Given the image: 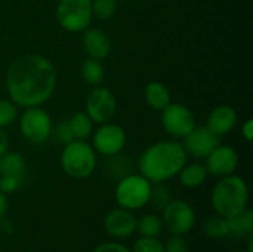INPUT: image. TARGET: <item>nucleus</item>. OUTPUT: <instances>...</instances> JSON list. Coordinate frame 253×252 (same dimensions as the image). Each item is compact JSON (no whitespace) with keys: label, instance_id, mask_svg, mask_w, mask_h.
I'll list each match as a JSON object with an SVG mask.
<instances>
[{"label":"nucleus","instance_id":"29","mask_svg":"<svg viewBox=\"0 0 253 252\" xmlns=\"http://www.w3.org/2000/svg\"><path fill=\"white\" fill-rule=\"evenodd\" d=\"M22 181L24 175H0V192L4 195H12L21 189Z\"/></svg>","mask_w":253,"mask_h":252},{"label":"nucleus","instance_id":"19","mask_svg":"<svg viewBox=\"0 0 253 252\" xmlns=\"http://www.w3.org/2000/svg\"><path fill=\"white\" fill-rule=\"evenodd\" d=\"M227 220L230 227V236L240 239L253 235V211L249 209V206Z\"/></svg>","mask_w":253,"mask_h":252},{"label":"nucleus","instance_id":"24","mask_svg":"<svg viewBox=\"0 0 253 252\" xmlns=\"http://www.w3.org/2000/svg\"><path fill=\"white\" fill-rule=\"evenodd\" d=\"M163 229L162 217L157 214H144L136 220V232L142 238H159Z\"/></svg>","mask_w":253,"mask_h":252},{"label":"nucleus","instance_id":"23","mask_svg":"<svg viewBox=\"0 0 253 252\" xmlns=\"http://www.w3.org/2000/svg\"><path fill=\"white\" fill-rule=\"evenodd\" d=\"M82 79L90 86H99L105 79V68L99 59L87 58L80 67Z\"/></svg>","mask_w":253,"mask_h":252},{"label":"nucleus","instance_id":"13","mask_svg":"<svg viewBox=\"0 0 253 252\" xmlns=\"http://www.w3.org/2000/svg\"><path fill=\"white\" fill-rule=\"evenodd\" d=\"M136 220L138 218L133 211L119 206L117 209H111L104 217V229L113 239H127L136 232Z\"/></svg>","mask_w":253,"mask_h":252},{"label":"nucleus","instance_id":"27","mask_svg":"<svg viewBox=\"0 0 253 252\" xmlns=\"http://www.w3.org/2000/svg\"><path fill=\"white\" fill-rule=\"evenodd\" d=\"M18 119V105L10 100H0V128L10 126Z\"/></svg>","mask_w":253,"mask_h":252},{"label":"nucleus","instance_id":"18","mask_svg":"<svg viewBox=\"0 0 253 252\" xmlns=\"http://www.w3.org/2000/svg\"><path fill=\"white\" fill-rule=\"evenodd\" d=\"M208 171L203 163H190L184 165L179 174L176 175L179 178V183L185 189H197L208 180Z\"/></svg>","mask_w":253,"mask_h":252},{"label":"nucleus","instance_id":"28","mask_svg":"<svg viewBox=\"0 0 253 252\" xmlns=\"http://www.w3.org/2000/svg\"><path fill=\"white\" fill-rule=\"evenodd\" d=\"M132 252H165L163 242H160L159 238H139L136 239Z\"/></svg>","mask_w":253,"mask_h":252},{"label":"nucleus","instance_id":"16","mask_svg":"<svg viewBox=\"0 0 253 252\" xmlns=\"http://www.w3.org/2000/svg\"><path fill=\"white\" fill-rule=\"evenodd\" d=\"M83 49L89 58L102 61L111 53V39L101 28H86L83 33Z\"/></svg>","mask_w":253,"mask_h":252},{"label":"nucleus","instance_id":"14","mask_svg":"<svg viewBox=\"0 0 253 252\" xmlns=\"http://www.w3.org/2000/svg\"><path fill=\"white\" fill-rule=\"evenodd\" d=\"M219 144H221V137L215 135L208 126H196L184 138L182 146L187 154H191L197 159H205Z\"/></svg>","mask_w":253,"mask_h":252},{"label":"nucleus","instance_id":"10","mask_svg":"<svg viewBox=\"0 0 253 252\" xmlns=\"http://www.w3.org/2000/svg\"><path fill=\"white\" fill-rule=\"evenodd\" d=\"M126 146V132L117 123H101L92 135V147L101 156L110 157L123 151Z\"/></svg>","mask_w":253,"mask_h":252},{"label":"nucleus","instance_id":"4","mask_svg":"<svg viewBox=\"0 0 253 252\" xmlns=\"http://www.w3.org/2000/svg\"><path fill=\"white\" fill-rule=\"evenodd\" d=\"M59 165L70 178H89L96 169V151L86 140H73L64 146Z\"/></svg>","mask_w":253,"mask_h":252},{"label":"nucleus","instance_id":"25","mask_svg":"<svg viewBox=\"0 0 253 252\" xmlns=\"http://www.w3.org/2000/svg\"><path fill=\"white\" fill-rule=\"evenodd\" d=\"M172 192L169 190V187L165 183H156L151 186V193H150V201L148 203H151V206L156 211H163V208L172 201Z\"/></svg>","mask_w":253,"mask_h":252},{"label":"nucleus","instance_id":"8","mask_svg":"<svg viewBox=\"0 0 253 252\" xmlns=\"http://www.w3.org/2000/svg\"><path fill=\"white\" fill-rule=\"evenodd\" d=\"M163 227L170 235L187 236L196 226L197 215L194 208L181 199H172L162 211Z\"/></svg>","mask_w":253,"mask_h":252},{"label":"nucleus","instance_id":"20","mask_svg":"<svg viewBox=\"0 0 253 252\" xmlns=\"http://www.w3.org/2000/svg\"><path fill=\"white\" fill-rule=\"evenodd\" d=\"M202 230L209 239H213V241H221V239H225L230 236L228 220L218 214L205 218V221L202 224Z\"/></svg>","mask_w":253,"mask_h":252},{"label":"nucleus","instance_id":"6","mask_svg":"<svg viewBox=\"0 0 253 252\" xmlns=\"http://www.w3.org/2000/svg\"><path fill=\"white\" fill-rule=\"evenodd\" d=\"M92 18V0H59L56 4V21L68 33L84 31Z\"/></svg>","mask_w":253,"mask_h":252},{"label":"nucleus","instance_id":"11","mask_svg":"<svg viewBox=\"0 0 253 252\" xmlns=\"http://www.w3.org/2000/svg\"><path fill=\"white\" fill-rule=\"evenodd\" d=\"M117 110V100L114 94L104 86H95L86 98V114L93 123L110 122Z\"/></svg>","mask_w":253,"mask_h":252},{"label":"nucleus","instance_id":"30","mask_svg":"<svg viewBox=\"0 0 253 252\" xmlns=\"http://www.w3.org/2000/svg\"><path fill=\"white\" fill-rule=\"evenodd\" d=\"M165 252H188V242L185 236L170 235L168 241L163 244Z\"/></svg>","mask_w":253,"mask_h":252},{"label":"nucleus","instance_id":"36","mask_svg":"<svg viewBox=\"0 0 253 252\" xmlns=\"http://www.w3.org/2000/svg\"><path fill=\"white\" fill-rule=\"evenodd\" d=\"M237 252H252V251H249V250H240V251H237Z\"/></svg>","mask_w":253,"mask_h":252},{"label":"nucleus","instance_id":"7","mask_svg":"<svg viewBox=\"0 0 253 252\" xmlns=\"http://www.w3.org/2000/svg\"><path fill=\"white\" fill-rule=\"evenodd\" d=\"M52 119L42 105L27 107L19 117V131L24 140L34 146L46 143L52 137Z\"/></svg>","mask_w":253,"mask_h":252},{"label":"nucleus","instance_id":"12","mask_svg":"<svg viewBox=\"0 0 253 252\" xmlns=\"http://www.w3.org/2000/svg\"><path fill=\"white\" fill-rule=\"evenodd\" d=\"M206 171L209 175L222 178L236 172L239 166V153L230 146H216L206 157Z\"/></svg>","mask_w":253,"mask_h":252},{"label":"nucleus","instance_id":"17","mask_svg":"<svg viewBox=\"0 0 253 252\" xmlns=\"http://www.w3.org/2000/svg\"><path fill=\"white\" fill-rule=\"evenodd\" d=\"M144 97H145L147 104L154 111H162L172 102L170 91L168 89V86L165 83L157 82V80L147 83V86L144 89Z\"/></svg>","mask_w":253,"mask_h":252},{"label":"nucleus","instance_id":"22","mask_svg":"<svg viewBox=\"0 0 253 252\" xmlns=\"http://www.w3.org/2000/svg\"><path fill=\"white\" fill-rule=\"evenodd\" d=\"M68 125L74 140H87L93 132V122L86 111H77L68 119Z\"/></svg>","mask_w":253,"mask_h":252},{"label":"nucleus","instance_id":"35","mask_svg":"<svg viewBox=\"0 0 253 252\" xmlns=\"http://www.w3.org/2000/svg\"><path fill=\"white\" fill-rule=\"evenodd\" d=\"M9 211V201H7V195L0 192V220L7 214Z\"/></svg>","mask_w":253,"mask_h":252},{"label":"nucleus","instance_id":"2","mask_svg":"<svg viewBox=\"0 0 253 252\" xmlns=\"http://www.w3.org/2000/svg\"><path fill=\"white\" fill-rule=\"evenodd\" d=\"M187 151L179 141H157L147 147L139 159L138 169L151 184L166 183L175 178L187 163Z\"/></svg>","mask_w":253,"mask_h":252},{"label":"nucleus","instance_id":"9","mask_svg":"<svg viewBox=\"0 0 253 252\" xmlns=\"http://www.w3.org/2000/svg\"><path fill=\"white\" fill-rule=\"evenodd\" d=\"M160 113L165 132L173 138H185L196 128L194 113L184 104L170 102Z\"/></svg>","mask_w":253,"mask_h":252},{"label":"nucleus","instance_id":"1","mask_svg":"<svg viewBox=\"0 0 253 252\" xmlns=\"http://www.w3.org/2000/svg\"><path fill=\"white\" fill-rule=\"evenodd\" d=\"M6 91L18 107L43 105L55 92L58 74L53 62L43 55H22L7 68Z\"/></svg>","mask_w":253,"mask_h":252},{"label":"nucleus","instance_id":"15","mask_svg":"<svg viewBox=\"0 0 253 252\" xmlns=\"http://www.w3.org/2000/svg\"><path fill=\"white\" fill-rule=\"evenodd\" d=\"M239 116L233 105L230 104H221L216 105L208 116L206 126L218 137L228 135L237 125Z\"/></svg>","mask_w":253,"mask_h":252},{"label":"nucleus","instance_id":"21","mask_svg":"<svg viewBox=\"0 0 253 252\" xmlns=\"http://www.w3.org/2000/svg\"><path fill=\"white\" fill-rule=\"evenodd\" d=\"M25 157L18 151H4L0 156V175H24Z\"/></svg>","mask_w":253,"mask_h":252},{"label":"nucleus","instance_id":"33","mask_svg":"<svg viewBox=\"0 0 253 252\" xmlns=\"http://www.w3.org/2000/svg\"><path fill=\"white\" fill-rule=\"evenodd\" d=\"M242 137L248 143H252L253 141V119H248L243 123V126H242Z\"/></svg>","mask_w":253,"mask_h":252},{"label":"nucleus","instance_id":"3","mask_svg":"<svg viewBox=\"0 0 253 252\" xmlns=\"http://www.w3.org/2000/svg\"><path fill=\"white\" fill-rule=\"evenodd\" d=\"M211 205L215 214L230 218L249 205V189L246 181L239 175H227L219 178L211 193Z\"/></svg>","mask_w":253,"mask_h":252},{"label":"nucleus","instance_id":"32","mask_svg":"<svg viewBox=\"0 0 253 252\" xmlns=\"http://www.w3.org/2000/svg\"><path fill=\"white\" fill-rule=\"evenodd\" d=\"M92 252H132L126 245L120 244V242H104L98 247H95V250Z\"/></svg>","mask_w":253,"mask_h":252},{"label":"nucleus","instance_id":"34","mask_svg":"<svg viewBox=\"0 0 253 252\" xmlns=\"http://www.w3.org/2000/svg\"><path fill=\"white\" fill-rule=\"evenodd\" d=\"M7 150H9V137L4 132V129L0 128V156Z\"/></svg>","mask_w":253,"mask_h":252},{"label":"nucleus","instance_id":"5","mask_svg":"<svg viewBox=\"0 0 253 252\" xmlns=\"http://www.w3.org/2000/svg\"><path fill=\"white\" fill-rule=\"evenodd\" d=\"M151 183L141 174H129L119 180L114 192L116 202L120 208L136 211L148 205Z\"/></svg>","mask_w":253,"mask_h":252},{"label":"nucleus","instance_id":"26","mask_svg":"<svg viewBox=\"0 0 253 252\" xmlns=\"http://www.w3.org/2000/svg\"><path fill=\"white\" fill-rule=\"evenodd\" d=\"M117 10L116 0H92V15L98 19H110Z\"/></svg>","mask_w":253,"mask_h":252},{"label":"nucleus","instance_id":"31","mask_svg":"<svg viewBox=\"0 0 253 252\" xmlns=\"http://www.w3.org/2000/svg\"><path fill=\"white\" fill-rule=\"evenodd\" d=\"M52 134L55 137V140L61 144H68L71 143L74 138H73V134H71V129H70V125H68V120H62L58 123V126L55 129H52Z\"/></svg>","mask_w":253,"mask_h":252}]
</instances>
